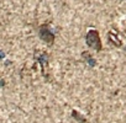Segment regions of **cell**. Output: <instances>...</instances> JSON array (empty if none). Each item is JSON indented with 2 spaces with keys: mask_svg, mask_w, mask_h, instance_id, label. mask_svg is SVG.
<instances>
[{
  "mask_svg": "<svg viewBox=\"0 0 126 123\" xmlns=\"http://www.w3.org/2000/svg\"><path fill=\"white\" fill-rule=\"evenodd\" d=\"M85 43H87L88 47H90L95 52H101L103 50V42H101L99 31L95 30V28L88 30V32L85 35Z\"/></svg>",
  "mask_w": 126,
  "mask_h": 123,
  "instance_id": "6da1fadb",
  "label": "cell"
},
{
  "mask_svg": "<svg viewBox=\"0 0 126 123\" xmlns=\"http://www.w3.org/2000/svg\"><path fill=\"white\" fill-rule=\"evenodd\" d=\"M37 33H38V37L41 38V41H43L48 46H53V43L56 41V35L52 32V30L49 28V25L47 22L41 24L38 26Z\"/></svg>",
  "mask_w": 126,
  "mask_h": 123,
  "instance_id": "7a4b0ae2",
  "label": "cell"
},
{
  "mask_svg": "<svg viewBox=\"0 0 126 123\" xmlns=\"http://www.w3.org/2000/svg\"><path fill=\"white\" fill-rule=\"evenodd\" d=\"M35 59L40 63L41 69H42V74L46 75V69L48 67V62H49V57L46 52L43 50H36L35 52Z\"/></svg>",
  "mask_w": 126,
  "mask_h": 123,
  "instance_id": "3957f363",
  "label": "cell"
},
{
  "mask_svg": "<svg viewBox=\"0 0 126 123\" xmlns=\"http://www.w3.org/2000/svg\"><path fill=\"white\" fill-rule=\"evenodd\" d=\"M82 58H83V60L85 62V63L88 64V67L94 68V67L96 65V60H95V58H94L89 52H83V53H82Z\"/></svg>",
  "mask_w": 126,
  "mask_h": 123,
  "instance_id": "277c9868",
  "label": "cell"
},
{
  "mask_svg": "<svg viewBox=\"0 0 126 123\" xmlns=\"http://www.w3.org/2000/svg\"><path fill=\"white\" fill-rule=\"evenodd\" d=\"M108 38H109V42H110L114 47H117V48L122 47V42H121V39L117 38V36H116L112 31H110V32L108 33Z\"/></svg>",
  "mask_w": 126,
  "mask_h": 123,
  "instance_id": "5b68a950",
  "label": "cell"
},
{
  "mask_svg": "<svg viewBox=\"0 0 126 123\" xmlns=\"http://www.w3.org/2000/svg\"><path fill=\"white\" fill-rule=\"evenodd\" d=\"M72 117H73L77 122H79V123H87V122H88L87 118H85L80 112H78L77 110H73V111H72Z\"/></svg>",
  "mask_w": 126,
  "mask_h": 123,
  "instance_id": "8992f818",
  "label": "cell"
},
{
  "mask_svg": "<svg viewBox=\"0 0 126 123\" xmlns=\"http://www.w3.org/2000/svg\"><path fill=\"white\" fill-rule=\"evenodd\" d=\"M4 58H5V53H4L3 50H0V60L4 59Z\"/></svg>",
  "mask_w": 126,
  "mask_h": 123,
  "instance_id": "52a82bcc",
  "label": "cell"
}]
</instances>
